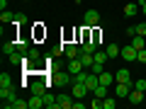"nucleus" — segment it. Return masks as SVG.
<instances>
[{
    "label": "nucleus",
    "mask_w": 146,
    "mask_h": 109,
    "mask_svg": "<svg viewBox=\"0 0 146 109\" xmlns=\"http://www.w3.org/2000/svg\"><path fill=\"white\" fill-rule=\"evenodd\" d=\"M76 3H85V0H76Z\"/></svg>",
    "instance_id": "37"
},
{
    "label": "nucleus",
    "mask_w": 146,
    "mask_h": 109,
    "mask_svg": "<svg viewBox=\"0 0 146 109\" xmlns=\"http://www.w3.org/2000/svg\"><path fill=\"white\" fill-rule=\"evenodd\" d=\"M131 46L136 49V51H139V49H146V36H141V34H136V36H131Z\"/></svg>",
    "instance_id": "19"
},
{
    "label": "nucleus",
    "mask_w": 146,
    "mask_h": 109,
    "mask_svg": "<svg viewBox=\"0 0 146 109\" xmlns=\"http://www.w3.org/2000/svg\"><path fill=\"white\" fill-rule=\"evenodd\" d=\"M44 85H49V83H44L42 78L32 80V83H29V90H32V95H44V92H46V87H44Z\"/></svg>",
    "instance_id": "8"
},
{
    "label": "nucleus",
    "mask_w": 146,
    "mask_h": 109,
    "mask_svg": "<svg viewBox=\"0 0 146 109\" xmlns=\"http://www.w3.org/2000/svg\"><path fill=\"white\" fill-rule=\"evenodd\" d=\"M117 107V97H105L102 99V109H115Z\"/></svg>",
    "instance_id": "27"
},
{
    "label": "nucleus",
    "mask_w": 146,
    "mask_h": 109,
    "mask_svg": "<svg viewBox=\"0 0 146 109\" xmlns=\"http://www.w3.org/2000/svg\"><path fill=\"white\" fill-rule=\"evenodd\" d=\"M5 109H29V99H20V97H15Z\"/></svg>",
    "instance_id": "12"
},
{
    "label": "nucleus",
    "mask_w": 146,
    "mask_h": 109,
    "mask_svg": "<svg viewBox=\"0 0 146 109\" xmlns=\"http://www.w3.org/2000/svg\"><path fill=\"white\" fill-rule=\"evenodd\" d=\"M139 10H141V15L146 17V0H141V3H139Z\"/></svg>",
    "instance_id": "36"
},
{
    "label": "nucleus",
    "mask_w": 146,
    "mask_h": 109,
    "mask_svg": "<svg viewBox=\"0 0 146 109\" xmlns=\"http://www.w3.org/2000/svg\"><path fill=\"white\" fill-rule=\"evenodd\" d=\"M0 87H12V75L10 73H0Z\"/></svg>",
    "instance_id": "23"
},
{
    "label": "nucleus",
    "mask_w": 146,
    "mask_h": 109,
    "mask_svg": "<svg viewBox=\"0 0 146 109\" xmlns=\"http://www.w3.org/2000/svg\"><path fill=\"white\" fill-rule=\"evenodd\" d=\"M93 95H95V97H102V99H105V97H107V85H102V83H100L98 87L93 90Z\"/></svg>",
    "instance_id": "26"
},
{
    "label": "nucleus",
    "mask_w": 146,
    "mask_h": 109,
    "mask_svg": "<svg viewBox=\"0 0 146 109\" xmlns=\"http://www.w3.org/2000/svg\"><path fill=\"white\" fill-rule=\"evenodd\" d=\"M127 36H136V24L134 27H127Z\"/></svg>",
    "instance_id": "35"
},
{
    "label": "nucleus",
    "mask_w": 146,
    "mask_h": 109,
    "mask_svg": "<svg viewBox=\"0 0 146 109\" xmlns=\"http://www.w3.org/2000/svg\"><path fill=\"white\" fill-rule=\"evenodd\" d=\"M83 24H85V27L100 24V12H98V10H88V12H85V17H83Z\"/></svg>",
    "instance_id": "5"
},
{
    "label": "nucleus",
    "mask_w": 146,
    "mask_h": 109,
    "mask_svg": "<svg viewBox=\"0 0 146 109\" xmlns=\"http://www.w3.org/2000/svg\"><path fill=\"white\" fill-rule=\"evenodd\" d=\"M63 53H66L68 61H71V58H78L80 56V46H76V44H63Z\"/></svg>",
    "instance_id": "9"
},
{
    "label": "nucleus",
    "mask_w": 146,
    "mask_h": 109,
    "mask_svg": "<svg viewBox=\"0 0 146 109\" xmlns=\"http://www.w3.org/2000/svg\"><path fill=\"white\" fill-rule=\"evenodd\" d=\"M49 85H58V87H68V85H73V75L68 70H63V73H54V78H51V83Z\"/></svg>",
    "instance_id": "1"
},
{
    "label": "nucleus",
    "mask_w": 146,
    "mask_h": 109,
    "mask_svg": "<svg viewBox=\"0 0 146 109\" xmlns=\"http://www.w3.org/2000/svg\"><path fill=\"white\" fill-rule=\"evenodd\" d=\"M115 80L117 83H131V73L127 70V68H119V70L115 73Z\"/></svg>",
    "instance_id": "14"
},
{
    "label": "nucleus",
    "mask_w": 146,
    "mask_h": 109,
    "mask_svg": "<svg viewBox=\"0 0 146 109\" xmlns=\"http://www.w3.org/2000/svg\"><path fill=\"white\" fill-rule=\"evenodd\" d=\"M122 12H124V17H136V12H139V5H136V3H127V5L122 7Z\"/></svg>",
    "instance_id": "17"
},
{
    "label": "nucleus",
    "mask_w": 146,
    "mask_h": 109,
    "mask_svg": "<svg viewBox=\"0 0 146 109\" xmlns=\"http://www.w3.org/2000/svg\"><path fill=\"white\" fill-rule=\"evenodd\" d=\"M15 51H17V41H5L3 44V56H10Z\"/></svg>",
    "instance_id": "21"
},
{
    "label": "nucleus",
    "mask_w": 146,
    "mask_h": 109,
    "mask_svg": "<svg viewBox=\"0 0 146 109\" xmlns=\"http://www.w3.org/2000/svg\"><path fill=\"white\" fill-rule=\"evenodd\" d=\"M71 95L76 99H83L85 95H90V90H88V85H85V83H73L71 85Z\"/></svg>",
    "instance_id": "3"
},
{
    "label": "nucleus",
    "mask_w": 146,
    "mask_h": 109,
    "mask_svg": "<svg viewBox=\"0 0 146 109\" xmlns=\"http://www.w3.org/2000/svg\"><path fill=\"white\" fill-rule=\"evenodd\" d=\"M80 51H85V53H95V51H98V44H95V41H90L88 36H85V39H83V44H80Z\"/></svg>",
    "instance_id": "15"
},
{
    "label": "nucleus",
    "mask_w": 146,
    "mask_h": 109,
    "mask_svg": "<svg viewBox=\"0 0 146 109\" xmlns=\"http://www.w3.org/2000/svg\"><path fill=\"white\" fill-rule=\"evenodd\" d=\"M27 22H29V20H27V15H22V12H17V15H15V24H27Z\"/></svg>",
    "instance_id": "29"
},
{
    "label": "nucleus",
    "mask_w": 146,
    "mask_h": 109,
    "mask_svg": "<svg viewBox=\"0 0 146 109\" xmlns=\"http://www.w3.org/2000/svg\"><path fill=\"white\" fill-rule=\"evenodd\" d=\"M44 107L46 109H58V102H56V97L51 92H44Z\"/></svg>",
    "instance_id": "18"
},
{
    "label": "nucleus",
    "mask_w": 146,
    "mask_h": 109,
    "mask_svg": "<svg viewBox=\"0 0 146 109\" xmlns=\"http://www.w3.org/2000/svg\"><path fill=\"white\" fill-rule=\"evenodd\" d=\"M85 85H88V90L93 92V90H95V87L100 85V75H98V73H93V70H90V73H88V78H85Z\"/></svg>",
    "instance_id": "11"
},
{
    "label": "nucleus",
    "mask_w": 146,
    "mask_h": 109,
    "mask_svg": "<svg viewBox=\"0 0 146 109\" xmlns=\"http://www.w3.org/2000/svg\"><path fill=\"white\" fill-rule=\"evenodd\" d=\"M105 51H107V56H110V58H117V56L122 53V49L117 46V44H107V49H105Z\"/></svg>",
    "instance_id": "22"
},
{
    "label": "nucleus",
    "mask_w": 146,
    "mask_h": 109,
    "mask_svg": "<svg viewBox=\"0 0 146 109\" xmlns=\"http://www.w3.org/2000/svg\"><path fill=\"white\" fill-rule=\"evenodd\" d=\"M134 87H136V90H141V92H146V80H144V78H139V80L134 83Z\"/></svg>",
    "instance_id": "32"
},
{
    "label": "nucleus",
    "mask_w": 146,
    "mask_h": 109,
    "mask_svg": "<svg viewBox=\"0 0 146 109\" xmlns=\"http://www.w3.org/2000/svg\"><path fill=\"white\" fill-rule=\"evenodd\" d=\"M25 3H29V0H25Z\"/></svg>",
    "instance_id": "38"
},
{
    "label": "nucleus",
    "mask_w": 146,
    "mask_h": 109,
    "mask_svg": "<svg viewBox=\"0 0 146 109\" xmlns=\"http://www.w3.org/2000/svg\"><path fill=\"white\" fill-rule=\"evenodd\" d=\"M39 56H42V53H39V49L29 46V51H27V58H29V61H39Z\"/></svg>",
    "instance_id": "28"
},
{
    "label": "nucleus",
    "mask_w": 146,
    "mask_h": 109,
    "mask_svg": "<svg viewBox=\"0 0 146 109\" xmlns=\"http://www.w3.org/2000/svg\"><path fill=\"white\" fill-rule=\"evenodd\" d=\"M131 87H134V83H117L115 97L117 99H127V97H129V92H131Z\"/></svg>",
    "instance_id": "2"
},
{
    "label": "nucleus",
    "mask_w": 146,
    "mask_h": 109,
    "mask_svg": "<svg viewBox=\"0 0 146 109\" xmlns=\"http://www.w3.org/2000/svg\"><path fill=\"white\" fill-rule=\"evenodd\" d=\"M71 109H85V102H80V99H73V107Z\"/></svg>",
    "instance_id": "34"
},
{
    "label": "nucleus",
    "mask_w": 146,
    "mask_h": 109,
    "mask_svg": "<svg viewBox=\"0 0 146 109\" xmlns=\"http://www.w3.org/2000/svg\"><path fill=\"white\" fill-rule=\"evenodd\" d=\"M90 107H93V109H102V97H95V95H93V102H90Z\"/></svg>",
    "instance_id": "30"
},
{
    "label": "nucleus",
    "mask_w": 146,
    "mask_h": 109,
    "mask_svg": "<svg viewBox=\"0 0 146 109\" xmlns=\"http://www.w3.org/2000/svg\"><path fill=\"white\" fill-rule=\"evenodd\" d=\"M44 107V95H32L29 97V109H42Z\"/></svg>",
    "instance_id": "16"
},
{
    "label": "nucleus",
    "mask_w": 146,
    "mask_h": 109,
    "mask_svg": "<svg viewBox=\"0 0 146 109\" xmlns=\"http://www.w3.org/2000/svg\"><path fill=\"white\" fill-rule=\"evenodd\" d=\"M17 51L27 53V51H29V44H27V41H17Z\"/></svg>",
    "instance_id": "33"
},
{
    "label": "nucleus",
    "mask_w": 146,
    "mask_h": 109,
    "mask_svg": "<svg viewBox=\"0 0 146 109\" xmlns=\"http://www.w3.org/2000/svg\"><path fill=\"white\" fill-rule=\"evenodd\" d=\"M15 97H17V92L12 87H0V102H3V109H5Z\"/></svg>",
    "instance_id": "4"
},
{
    "label": "nucleus",
    "mask_w": 146,
    "mask_h": 109,
    "mask_svg": "<svg viewBox=\"0 0 146 109\" xmlns=\"http://www.w3.org/2000/svg\"><path fill=\"white\" fill-rule=\"evenodd\" d=\"M122 58H124V61H136V49L131 46V44H127V46H122Z\"/></svg>",
    "instance_id": "10"
},
{
    "label": "nucleus",
    "mask_w": 146,
    "mask_h": 109,
    "mask_svg": "<svg viewBox=\"0 0 146 109\" xmlns=\"http://www.w3.org/2000/svg\"><path fill=\"white\" fill-rule=\"evenodd\" d=\"M136 63H146V49H139L136 51Z\"/></svg>",
    "instance_id": "31"
},
{
    "label": "nucleus",
    "mask_w": 146,
    "mask_h": 109,
    "mask_svg": "<svg viewBox=\"0 0 146 109\" xmlns=\"http://www.w3.org/2000/svg\"><path fill=\"white\" fill-rule=\"evenodd\" d=\"M100 83L110 87V85L115 83V73H107V70H102V73H100Z\"/></svg>",
    "instance_id": "20"
},
{
    "label": "nucleus",
    "mask_w": 146,
    "mask_h": 109,
    "mask_svg": "<svg viewBox=\"0 0 146 109\" xmlns=\"http://www.w3.org/2000/svg\"><path fill=\"white\" fill-rule=\"evenodd\" d=\"M71 75H76V73H80V70H85V66H83V61H80V56L78 58H71L68 61V68H66Z\"/></svg>",
    "instance_id": "7"
},
{
    "label": "nucleus",
    "mask_w": 146,
    "mask_h": 109,
    "mask_svg": "<svg viewBox=\"0 0 146 109\" xmlns=\"http://www.w3.org/2000/svg\"><path fill=\"white\" fill-rule=\"evenodd\" d=\"M129 104H141L144 102V92H141V90H136V87H131V92H129Z\"/></svg>",
    "instance_id": "13"
},
{
    "label": "nucleus",
    "mask_w": 146,
    "mask_h": 109,
    "mask_svg": "<svg viewBox=\"0 0 146 109\" xmlns=\"http://www.w3.org/2000/svg\"><path fill=\"white\" fill-rule=\"evenodd\" d=\"M73 99H76L73 95H68V92H61V95L56 97V102H58V109H71V107H73Z\"/></svg>",
    "instance_id": "6"
},
{
    "label": "nucleus",
    "mask_w": 146,
    "mask_h": 109,
    "mask_svg": "<svg viewBox=\"0 0 146 109\" xmlns=\"http://www.w3.org/2000/svg\"><path fill=\"white\" fill-rule=\"evenodd\" d=\"M93 58H95L93 63H102V66H105L110 56H107V51H95V53H93Z\"/></svg>",
    "instance_id": "24"
},
{
    "label": "nucleus",
    "mask_w": 146,
    "mask_h": 109,
    "mask_svg": "<svg viewBox=\"0 0 146 109\" xmlns=\"http://www.w3.org/2000/svg\"><path fill=\"white\" fill-rule=\"evenodd\" d=\"M12 22H15V15L7 12V10H3V15H0V24H12Z\"/></svg>",
    "instance_id": "25"
}]
</instances>
